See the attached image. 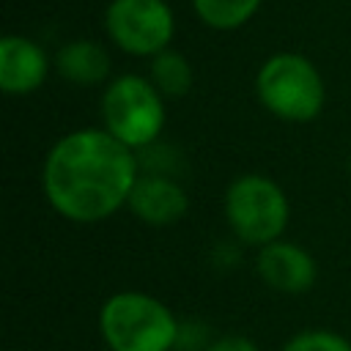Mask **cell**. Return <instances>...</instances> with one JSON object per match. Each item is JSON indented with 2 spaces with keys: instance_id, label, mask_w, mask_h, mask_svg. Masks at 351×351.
<instances>
[{
  "instance_id": "5bb4252c",
  "label": "cell",
  "mask_w": 351,
  "mask_h": 351,
  "mask_svg": "<svg viewBox=\"0 0 351 351\" xmlns=\"http://www.w3.org/2000/svg\"><path fill=\"white\" fill-rule=\"evenodd\" d=\"M206 351H258V346L244 335H222Z\"/></svg>"
},
{
  "instance_id": "52a82bcc",
  "label": "cell",
  "mask_w": 351,
  "mask_h": 351,
  "mask_svg": "<svg viewBox=\"0 0 351 351\" xmlns=\"http://www.w3.org/2000/svg\"><path fill=\"white\" fill-rule=\"evenodd\" d=\"M255 269H258V277L271 291H280V293H304L313 288L318 274L313 255L299 244L282 241V239L258 250Z\"/></svg>"
},
{
  "instance_id": "8fae6325",
  "label": "cell",
  "mask_w": 351,
  "mask_h": 351,
  "mask_svg": "<svg viewBox=\"0 0 351 351\" xmlns=\"http://www.w3.org/2000/svg\"><path fill=\"white\" fill-rule=\"evenodd\" d=\"M148 80L156 85V90H159L165 99H181V96H186L189 88H192L195 71H192V63L186 60L184 52L167 47L165 52H159V55L151 58Z\"/></svg>"
},
{
  "instance_id": "ba28073f",
  "label": "cell",
  "mask_w": 351,
  "mask_h": 351,
  "mask_svg": "<svg viewBox=\"0 0 351 351\" xmlns=\"http://www.w3.org/2000/svg\"><path fill=\"white\" fill-rule=\"evenodd\" d=\"M49 55L27 36L8 33L0 41V88L8 96H27L44 85Z\"/></svg>"
},
{
  "instance_id": "7a4b0ae2",
  "label": "cell",
  "mask_w": 351,
  "mask_h": 351,
  "mask_svg": "<svg viewBox=\"0 0 351 351\" xmlns=\"http://www.w3.org/2000/svg\"><path fill=\"white\" fill-rule=\"evenodd\" d=\"M99 332L110 351H170L178 321L156 296L118 291L99 310Z\"/></svg>"
},
{
  "instance_id": "6da1fadb",
  "label": "cell",
  "mask_w": 351,
  "mask_h": 351,
  "mask_svg": "<svg viewBox=\"0 0 351 351\" xmlns=\"http://www.w3.org/2000/svg\"><path fill=\"white\" fill-rule=\"evenodd\" d=\"M140 178L134 148L104 126L74 129L47 154L41 186L47 203L69 222H101L129 203Z\"/></svg>"
},
{
  "instance_id": "3957f363",
  "label": "cell",
  "mask_w": 351,
  "mask_h": 351,
  "mask_svg": "<svg viewBox=\"0 0 351 351\" xmlns=\"http://www.w3.org/2000/svg\"><path fill=\"white\" fill-rule=\"evenodd\" d=\"M255 96L274 118L307 123L321 115L326 85L313 60L299 52L269 55L255 74Z\"/></svg>"
},
{
  "instance_id": "8992f818",
  "label": "cell",
  "mask_w": 351,
  "mask_h": 351,
  "mask_svg": "<svg viewBox=\"0 0 351 351\" xmlns=\"http://www.w3.org/2000/svg\"><path fill=\"white\" fill-rule=\"evenodd\" d=\"M104 33L126 55L154 58L165 52L176 33V14L167 0H110Z\"/></svg>"
},
{
  "instance_id": "7c38bea8",
  "label": "cell",
  "mask_w": 351,
  "mask_h": 351,
  "mask_svg": "<svg viewBox=\"0 0 351 351\" xmlns=\"http://www.w3.org/2000/svg\"><path fill=\"white\" fill-rule=\"evenodd\" d=\"M195 16L219 33L244 27L263 5V0H189Z\"/></svg>"
},
{
  "instance_id": "30bf717a",
  "label": "cell",
  "mask_w": 351,
  "mask_h": 351,
  "mask_svg": "<svg viewBox=\"0 0 351 351\" xmlns=\"http://www.w3.org/2000/svg\"><path fill=\"white\" fill-rule=\"evenodd\" d=\"M55 71L71 85H101L110 80L112 58L99 41L74 38L55 52Z\"/></svg>"
},
{
  "instance_id": "9a60e30c",
  "label": "cell",
  "mask_w": 351,
  "mask_h": 351,
  "mask_svg": "<svg viewBox=\"0 0 351 351\" xmlns=\"http://www.w3.org/2000/svg\"><path fill=\"white\" fill-rule=\"evenodd\" d=\"M348 170H351V159H348Z\"/></svg>"
},
{
  "instance_id": "9c48e42d",
  "label": "cell",
  "mask_w": 351,
  "mask_h": 351,
  "mask_svg": "<svg viewBox=\"0 0 351 351\" xmlns=\"http://www.w3.org/2000/svg\"><path fill=\"white\" fill-rule=\"evenodd\" d=\"M126 206L145 225L162 228V225L178 222L186 214L189 197L178 181L167 176H156V173H140Z\"/></svg>"
},
{
  "instance_id": "5b68a950",
  "label": "cell",
  "mask_w": 351,
  "mask_h": 351,
  "mask_svg": "<svg viewBox=\"0 0 351 351\" xmlns=\"http://www.w3.org/2000/svg\"><path fill=\"white\" fill-rule=\"evenodd\" d=\"M101 123L129 148L151 145L165 126V96L148 77L121 74L101 93Z\"/></svg>"
},
{
  "instance_id": "277c9868",
  "label": "cell",
  "mask_w": 351,
  "mask_h": 351,
  "mask_svg": "<svg viewBox=\"0 0 351 351\" xmlns=\"http://www.w3.org/2000/svg\"><path fill=\"white\" fill-rule=\"evenodd\" d=\"M288 217L291 206L277 181L258 173L230 181L225 192V219L239 241L261 250L285 233Z\"/></svg>"
},
{
  "instance_id": "4fadbf2b",
  "label": "cell",
  "mask_w": 351,
  "mask_h": 351,
  "mask_svg": "<svg viewBox=\"0 0 351 351\" xmlns=\"http://www.w3.org/2000/svg\"><path fill=\"white\" fill-rule=\"evenodd\" d=\"M280 351H351V340L332 329H302Z\"/></svg>"
}]
</instances>
